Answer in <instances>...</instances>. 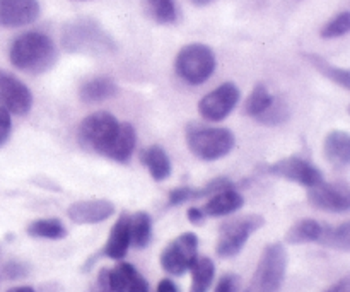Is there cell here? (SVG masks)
<instances>
[{
	"label": "cell",
	"instance_id": "obj_7",
	"mask_svg": "<svg viewBox=\"0 0 350 292\" xmlns=\"http://www.w3.org/2000/svg\"><path fill=\"white\" fill-rule=\"evenodd\" d=\"M263 224H265V219L258 214H248L226 222L221 228L217 246H215L217 255L221 258H231V256L238 255L250 236L263 228Z\"/></svg>",
	"mask_w": 350,
	"mask_h": 292
},
{
	"label": "cell",
	"instance_id": "obj_22",
	"mask_svg": "<svg viewBox=\"0 0 350 292\" xmlns=\"http://www.w3.org/2000/svg\"><path fill=\"white\" fill-rule=\"evenodd\" d=\"M191 289L190 292H207L214 282L215 267L208 256H197L191 265Z\"/></svg>",
	"mask_w": 350,
	"mask_h": 292
},
{
	"label": "cell",
	"instance_id": "obj_29",
	"mask_svg": "<svg viewBox=\"0 0 350 292\" xmlns=\"http://www.w3.org/2000/svg\"><path fill=\"white\" fill-rule=\"evenodd\" d=\"M149 16L157 24H171L176 21V5L174 0H146Z\"/></svg>",
	"mask_w": 350,
	"mask_h": 292
},
{
	"label": "cell",
	"instance_id": "obj_28",
	"mask_svg": "<svg viewBox=\"0 0 350 292\" xmlns=\"http://www.w3.org/2000/svg\"><path fill=\"white\" fill-rule=\"evenodd\" d=\"M273 96L270 94V91L267 89V85L258 84L255 85V89L252 91L250 98L246 99V105H245V111L246 115L253 116V118H258L263 111L270 106L272 103Z\"/></svg>",
	"mask_w": 350,
	"mask_h": 292
},
{
	"label": "cell",
	"instance_id": "obj_20",
	"mask_svg": "<svg viewBox=\"0 0 350 292\" xmlns=\"http://www.w3.org/2000/svg\"><path fill=\"white\" fill-rule=\"evenodd\" d=\"M140 163L149 170L156 181H164L171 174V161L161 146H150L140 152Z\"/></svg>",
	"mask_w": 350,
	"mask_h": 292
},
{
	"label": "cell",
	"instance_id": "obj_32",
	"mask_svg": "<svg viewBox=\"0 0 350 292\" xmlns=\"http://www.w3.org/2000/svg\"><path fill=\"white\" fill-rule=\"evenodd\" d=\"M241 287V279L236 274H226L215 286L214 292H238Z\"/></svg>",
	"mask_w": 350,
	"mask_h": 292
},
{
	"label": "cell",
	"instance_id": "obj_38",
	"mask_svg": "<svg viewBox=\"0 0 350 292\" xmlns=\"http://www.w3.org/2000/svg\"><path fill=\"white\" fill-rule=\"evenodd\" d=\"M7 292H34V289L29 286H23V287H12V289H9Z\"/></svg>",
	"mask_w": 350,
	"mask_h": 292
},
{
	"label": "cell",
	"instance_id": "obj_27",
	"mask_svg": "<svg viewBox=\"0 0 350 292\" xmlns=\"http://www.w3.org/2000/svg\"><path fill=\"white\" fill-rule=\"evenodd\" d=\"M318 243L323 246H328V248L349 252L350 250V224L349 222H344V224L337 226V228H325L323 226Z\"/></svg>",
	"mask_w": 350,
	"mask_h": 292
},
{
	"label": "cell",
	"instance_id": "obj_33",
	"mask_svg": "<svg viewBox=\"0 0 350 292\" xmlns=\"http://www.w3.org/2000/svg\"><path fill=\"white\" fill-rule=\"evenodd\" d=\"M10 130H12V120H10V113L0 106V147L9 140Z\"/></svg>",
	"mask_w": 350,
	"mask_h": 292
},
{
	"label": "cell",
	"instance_id": "obj_23",
	"mask_svg": "<svg viewBox=\"0 0 350 292\" xmlns=\"http://www.w3.org/2000/svg\"><path fill=\"white\" fill-rule=\"evenodd\" d=\"M321 229L323 226L313 219H303V221L296 222L293 228L287 231L286 241L289 245H304V243H318L321 236Z\"/></svg>",
	"mask_w": 350,
	"mask_h": 292
},
{
	"label": "cell",
	"instance_id": "obj_5",
	"mask_svg": "<svg viewBox=\"0 0 350 292\" xmlns=\"http://www.w3.org/2000/svg\"><path fill=\"white\" fill-rule=\"evenodd\" d=\"M215 55L207 44L191 43L187 44L178 53L174 68L176 74L183 79L187 84L200 85L211 79L215 70Z\"/></svg>",
	"mask_w": 350,
	"mask_h": 292
},
{
	"label": "cell",
	"instance_id": "obj_11",
	"mask_svg": "<svg viewBox=\"0 0 350 292\" xmlns=\"http://www.w3.org/2000/svg\"><path fill=\"white\" fill-rule=\"evenodd\" d=\"M0 106L12 115H27L33 108L29 88L16 75L0 70Z\"/></svg>",
	"mask_w": 350,
	"mask_h": 292
},
{
	"label": "cell",
	"instance_id": "obj_13",
	"mask_svg": "<svg viewBox=\"0 0 350 292\" xmlns=\"http://www.w3.org/2000/svg\"><path fill=\"white\" fill-rule=\"evenodd\" d=\"M38 0H0V26L23 27L40 17Z\"/></svg>",
	"mask_w": 350,
	"mask_h": 292
},
{
	"label": "cell",
	"instance_id": "obj_12",
	"mask_svg": "<svg viewBox=\"0 0 350 292\" xmlns=\"http://www.w3.org/2000/svg\"><path fill=\"white\" fill-rule=\"evenodd\" d=\"M308 202L318 211L347 212L350 209V191L345 183H327L321 181L317 187L310 188L308 191Z\"/></svg>",
	"mask_w": 350,
	"mask_h": 292
},
{
	"label": "cell",
	"instance_id": "obj_35",
	"mask_svg": "<svg viewBox=\"0 0 350 292\" xmlns=\"http://www.w3.org/2000/svg\"><path fill=\"white\" fill-rule=\"evenodd\" d=\"M188 219H190L191 224L202 226V224H204V221H205V214L202 212V209L191 207L190 211H188Z\"/></svg>",
	"mask_w": 350,
	"mask_h": 292
},
{
	"label": "cell",
	"instance_id": "obj_19",
	"mask_svg": "<svg viewBox=\"0 0 350 292\" xmlns=\"http://www.w3.org/2000/svg\"><path fill=\"white\" fill-rule=\"evenodd\" d=\"M137 146V132L133 125L130 123H120L118 135L115 142L111 144L109 150L106 152V157L116 161V163H126L132 157L133 150Z\"/></svg>",
	"mask_w": 350,
	"mask_h": 292
},
{
	"label": "cell",
	"instance_id": "obj_8",
	"mask_svg": "<svg viewBox=\"0 0 350 292\" xmlns=\"http://www.w3.org/2000/svg\"><path fill=\"white\" fill-rule=\"evenodd\" d=\"M198 238L193 233H185L180 238L174 239L173 243L166 246V250L161 255V267L171 276H183L187 270L197 260L198 253Z\"/></svg>",
	"mask_w": 350,
	"mask_h": 292
},
{
	"label": "cell",
	"instance_id": "obj_24",
	"mask_svg": "<svg viewBox=\"0 0 350 292\" xmlns=\"http://www.w3.org/2000/svg\"><path fill=\"white\" fill-rule=\"evenodd\" d=\"M152 236V221L147 212H137L130 215V245L135 248H146Z\"/></svg>",
	"mask_w": 350,
	"mask_h": 292
},
{
	"label": "cell",
	"instance_id": "obj_2",
	"mask_svg": "<svg viewBox=\"0 0 350 292\" xmlns=\"http://www.w3.org/2000/svg\"><path fill=\"white\" fill-rule=\"evenodd\" d=\"M234 142V133L221 127L191 125L187 129L188 149L202 161H217L228 156Z\"/></svg>",
	"mask_w": 350,
	"mask_h": 292
},
{
	"label": "cell",
	"instance_id": "obj_14",
	"mask_svg": "<svg viewBox=\"0 0 350 292\" xmlns=\"http://www.w3.org/2000/svg\"><path fill=\"white\" fill-rule=\"evenodd\" d=\"M68 219L75 224H98L115 214V205L105 198L75 202L67 211Z\"/></svg>",
	"mask_w": 350,
	"mask_h": 292
},
{
	"label": "cell",
	"instance_id": "obj_21",
	"mask_svg": "<svg viewBox=\"0 0 350 292\" xmlns=\"http://www.w3.org/2000/svg\"><path fill=\"white\" fill-rule=\"evenodd\" d=\"M116 91H118V85L109 77H94L81 85L79 98L84 103H101L113 98Z\"/></svg>",
	"mask_w": 350,
	"mask_h": 292
},
{
	"label": "cell",
	"instance_id": "obj_1",
	"mask_svg": "<svg viewBox=\"0 0 350 292\" xmlns=\"http://www.w3.org/2000/svg\"><path fill=\"white\" fill-rule=\"evenodd\" d=\"M9 60L17 70L43 74L57 60V48L48 34L41 31H27L12 41Z\"/></svg>",
	"mask_w": 350,
	"mask_h": 292
},
{
	"label": "cell",
	"instance_id": "obj_6",
	"mask_svg": "<svg viewBox=\"0 0 350 292\" xmlns=\"http://www.w3.org/2000/svg\"><path fill=\"white\" fill-rule=\"evenodd\" d=\"M287 267V252L280 243L267 246L245 292H280Z\"/></svg>",
	"mask_w": 350,
	"mask_h": 292
},
{
	"label": "cell",
	"instance_id": "obj_3",
	"mask_svg": "<svg viewBox=\"0 0 350 292\" xmlns=\"http://www.w3.org/2000/svg\"><path fill=\"white\" fill-rule=\"evenodd\" d=\"M62 44L70 53H103L113 48L111 38L89 19L68 23L62 33Z\"/></svg>",
	"mask_w": 350,
	"mask_h": 292
},
{
	"label": "cell",
	"instance_id": "obj_34",
	"mask_svg": "<svg viewBox=\"0 0 350 292\" xmlns=\"http://www.w3.org/2000/svg\"><path fill=\"white\" fill-rule=\"evenodd\" d=\"M98 292H111L109 287V270L103 269L98 276Z\"/></svg>",
	"mask_w": 350,
	"mask_h": 292
},
{
	"label": "cell",
	"instance_id": "obj_31",
	"mask_svg": "<svg viewBox=\"0 0 350 292\" xmlns=\"http://www.w3.org/2000/svg\"><path fill=\"white\" fill-rule=\"evenodd\" d=\"M350 31V14L349 12H340L338 16H335L334 19L328 21L320 31V36L325 40H332V38H340L344 34H347Z\"/></svg>",
	"mask_w": 350,
	"mask_h": 292
},
{
	"label": "cell",
	"instance_id": "obj_25",
	"mask_svg": "<svg viewBox=\"0 0 350 292\" xmlns=\"http://www.w3.org/2000/svg\"><path fill=\"white\" fill-rule=\"evenodd\" d=\"M304 58H306V60L310 62V64L313 65L320 74H323L325 77L330 79L332 82L342 85L344 89H350V74L347 68L335 67V65H332L330 62L325 60L323 57L314 53H304Z\"/></svg>",
	"mask_w": 350,
	"mask_h": 292
},
{
	"label": "cell",
	"instance_id": "obj_17",
	"mask_svg": "<svg viewBox=\"0 0 350 292\" xmlns=\"http://www.w3.org/2000/svg\"><path fill=\"white\" fill-rule=\"evenodd\" d=\"M243 204H245L243 195H239L232 188H228V190H222L219 194L212 195V198L204 205L202 212L205 215H211V217H222V215H229L232 212L239 211Z\"/></svg>",
	"mask_w": 350,
	"mask_h": 292
},
{
	"label": "cell",
	"instance_id": "obj_39",
	"mask_svg": "<svg viewBox=\"0 0 350 292\" xmlns=\"http://www.w3.org/2000/svg\"><path fill=\"white\" fill-rule=\"evenodd\" d=\"M191 2H193L195 5H207V3L212 2V0H191Z\"/></svg>",
	"mask_w": 350,
	"mask_h": 292
},
{
	"label": "cell",
	"instance_id": "obj_15",
	"mask_svg": "<svg viewBox=\"0 0 350 292\" xmlns=\"http://www.w3.org/2000/svg\"><path fill=\"white\" fill-rule=\"evenodd\" d=\"M109 287L111 292H150L147 280L130 263H118L109 270Z\"/></svg>",
	"mask_w": 350,
	"mask_h": 292
},
{
	"label": "cell",
	"instance_id": "obj_18",
	"mask_svg": "<svg viewBox=\"0 0 350 292\" xmlns=\"http://www.w3.org/2000/svg\"><path fill=\"white\" fill-rule=\"evenodd\" d=\"M325 156L335 168H345L350 163V137L344 130H334L325 139Z\"/></svg>",
	"mask_w": 350,
	"mask_h": 292
},
{
	"label": "cell",
	"instance_id": "obj_10",
	"mask_svg": "<svg viewBox=\"0 0 350 292\" xmlns=\"http://www.w3.org/2000/svg\"><path fill=\"white\" fill-rule=\"evenodd\" d=\"M265 173L284 178V180L294 181V183H299L308 188H313L317 185H320L321 181H325L323 173L314 164L308 163L303 157L296 156L284 157V159L277 161V163L269 164L265 168Z\"/></svg>",
	"mask_w": 350,
	"mask_h": 292
},
{
	"label": "cell",
	"instance_id": "obj_26",
	"mask_svg": "<svg viewBox=\"0 0 350 292\" xmlns=\"http://www.w3.org/2000/svg\"><path fill=\"white\" fill-rule=\"evenodd\" d=\"M27 235L31 238L64 239L67 236V229L58 219H38L27 226Z\"/></svg>",
	"mask_w": 350,
	"mask_h": 292
},
{
	"label": "cell",
	"instance_id": "obj_36",
	"mask_svg": "<svg viewBox=\"0 0 350 292\" xmlns=\"http://www.w3.org/2000/svg\"><path fill=\"white\" fill-rule=\"evenodd\" d=\"M157 292H178V287L173 280L163 279L159 282V286H157Z\"/></svg>",
	"mask_w": 350,
	"mask_h": 292
},
{
	"label": "cell",
	"instance_id": "obj_16",
	"mask_svg": "<svg viewBox=\"0 0 350 292\" xmlns=\"http://www.w3.org/2000/svg\"><path fill=\"white\" fill-rule=\"evenodd\" d=\"M130 248V215L123 212L109 233L108 243L103 248V255L111 260H123Z\"/></svg>",
	"mask_w": 350,
	"mask_h": 292
},
{
	"label": "cell",
	"instance_id": "obj_30",
	"mask_svg": "<svg viewBox=\"0 0 350 292\" xmlns=\"http://www.w3.org/2000/svg\"><path fill=\"white\" fill-rule=\"evenodd\" d=\"M287 116H289V106H287V103L279 98H273L269 108L256 120L260 123H263V125H279V123L286 122Z\"/></svg>",
	"mask_w": 350,
	"mask_h": 292
},
{
	"label": "cell",
	"instance_id": "obj_9",
	"mask_svg": "<svg viewBox=\"0 0 350 292\" xmlns=\"http://www.w3.org/2000/svg\"><path fill=\"white\" fill-rule=\"evenodd\" d=\"M239 96H241V92H239L238 85L234 82H224V84H221L217 89H214V91H211L200 99L198 113L207 122H222L236 108Z\"/></svg>",
	"mask_w": 350,
	"mask_h": 292
},
{
	"label": "cell",
	"instance_id": "obj_4",
	"mask_svg": "<svg viewBox=\"0 0 350 292\" xmlns=\"http://www.w3.org/2000/svg\"><path fill=\"white\" fill-rule=\"evenodd\" d=\"M120 122L108 111H96L85 116L77 129V139L84 149L106 156L118 135Z\"/></svg>",
	"mask_w": 350,
	"mask_h": 292
},
{
	"label": "cell",
	"instance_id": "obj_37",
	"mask_svg": "<svg viewBox=\"0 0 350 292\" xmlns=\"http://www.w3.org/2000/svg\"><path fill=\"white\" fill-rule=\"evenodd\" d=\"M327 292H350V280L349 277L342 279L340 282H337L335 286H332Z\"/></svg>",
	"mask_w": 350,
	"mask_h": 292
}]
</instances>
